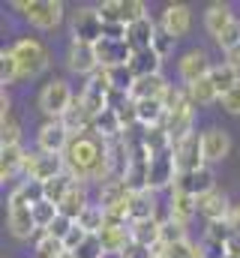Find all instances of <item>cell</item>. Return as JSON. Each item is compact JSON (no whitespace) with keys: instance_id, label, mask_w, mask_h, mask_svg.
<instances>
[{"instance_id":"1","label":"cell","mask_w":240,"mask_h":258,"mask_svg":"<svg viewBox=\"0 0 240 258\" xmlns=\"http://www.w3.org/2000/svg\"><path fill=\"white\" fill-rule=\"evenodd\" d=\"M108 153V144L96 135V132H81V135H72L66 153H63V162H66V174L72 180H93V171L96 165L102 162V156Z\"/></svg>"},{"instance_id":"2","label":"cell","mask_w":240,"mask_h":258,"mask_svg":"<svg viewBox=\"0 0 240 258\" xmlns=\"http://www.w3.org/2000/svg\"><path fill=\"white\" fill-rule=\"evenodd\" d=\"M162 102H165V123L162 126L168 129L171 144H180L183 138L192 135V111L195 108L186 99V90H177V87H168Z\"/></svg>"},{"instance_id":"3","label":"cell","mask_w":240,"mask_h":258,"mask_svg":"<svg viewBox=\"0 0 240 258\" xmlns=\"http://www.w3.org/2000/svg\"><path fill=\"white\" fill-rule=\"evenodd\" d=\"M204 27L207 33L216 39V45L222 51L240 45V21L231 15V9L225 3H210L207 12H204Z\"/></svg>"},{"instance_id":"4","label":"cell","mask_w":240,"mask_h":258,"mask_svg":"<svg viewBox=\"0 0 240 258\" xmlns=\"http://www.w3.org/2000/svg\"><path fill=\"white\" fill-rule=\"evenodd\" d=\"M6 204H9V207H6L9 231H12L18 240H30V237L39 231V225H36V219H33V201L27 198L24 186H15V189L9 192V201H6Z\"/></svg>"},{"instance_id":"5","label":"cell","mask_w":240,"mask_h":258,"mask_svg":"<svg viewBox=\"0 0 240 258\" xmlns=\"http://www.w3.org/2000/svg\"><path fill=\"white\" fill-rule=\"evenodd\" d=\"M9 51H12L15 63H18V75L21 78H36L48 66V51H45V45L39 39H18Z\"/></svg>"},{"instance_id":"6","label":"cell","mask_w":240,"mask_h":258,"mask_svg":"<svg viewBox=\"0 0 240 258\" xmlns=\"http://www.w3.org/2000/svg\"><path fill=\"white\" fill-rule=\"evenodd\" d=\"M15 9L24 12V18L39 30H54L63 21V3L60 0H15Z\"/></svg>"},{"instance_id":"7","label":"cell","mask_w":240,"mask_h":258,"mask_svg":"<svg viewBox=\"0 0 240 258\" xmlns=\"http://www.w3.org/2000/svg\"><path fill=\"white\" fill-rule=\"evenodd\" d=\"M24 174L27 180H36V183H48L60 174H66V162L60 153H42V150H33L24 156Z\"/></svg>"},{"instance_id":"8","label":"cell","mask_w":240,"mask_h":258,"mask_svg":"<svg viewBox=\"0 0 240 258\" xmlns=\"http://www.w3.org/2000/svg\"><path fill=\"white\" fill-rule=\"evenodd\" d=\"M72 99H75V93H72V87H69L63 78L48 81V84L39 90V108H42V114H45L48 120H60V117L69 111Z\"/></svg>"},{"instance_id":"9","label":"cell","mask_w":240,"mask_h":258,"mask_svg":"<svg viewBox=\"0 0 240 258\" xmlns=\"http://www.w3.org/2000/svg\"><path fill=\"white\" fill-rule=\"evenodd\" d=\"M96 12L105 27H129L144 18V3L141 0H105Z\"/></svg>"},{"instance_id":"10","label":"cell","mask_w":240,"mask_h":258,"mask_svg":"<svg viewBox=\"0 0 240 258\" xmlns=\"http://www.w3.org/2000/svg\"><path fill=\"white\" fill-rule=\"evenodd\" d=\"M177 180V159H174V147L162 150V153H153L150 162H147V189L150 192H159L165 186H174Z\"/></svg>"},{"instance_id":"11","label":"cell","mask_w":240,"mask_h":258,"mask_svg":"<svg viewBox=\"0 0 240 258\" xmlns=\"http://www.w3.org/2000/svg\"><path fill=\"white\" fill-rule=\"evenodd\" d=\"M72 39L75 42H87V45H96L105 39V24L99 18L96 9H78L75 18H72Z\"/></svg>"},{"instance_id":"12","label":"cell","mask_w":240,"mask_h":258,"mask_svg":"<svg viewBox=\"0 0 240 258\" xmlns=\"http://www.w3.org/2000/svg\"><path fill=\"white\" fill-rule=\"evenodd\" d=\"M69 141H72V135H69V129L63 126V120H45L39 126V132H36V144H39L42 153H60L63 156Z\"/></svg>"},{"instance_id":"13","label":"cell","mask_w":240,"mask_h":258,"mask_svg":"<svg viewBox=\"0 0 240 258\" xmlns=\"http://www.w3.org/2000/svg\"><path fill=\"white\" fill-rule=\"evenodd\" d=\"M66 66H69V72H75V75H93L96 69H99V60H96V45H87V42H69V48H66Z\"/></svg>"},{"instance_id":"14","label":"cell","mask_w":240,"mask_h":258,"mask_svg":"<svg viewBox=\"0 0 240 258\" xmlns=\"http://www.w3.org/2000/svg\"><path fill=\"white\" fill-rule=\"evenodd\" d=\"M174 159H177V174H186V171H195L204 162V153H201V135L192 132L189 138H183L180 144H174Z\"/></svg>"},{"instance_id":"15","label":"cell","mask_w":240,"mask_h":258,"mask_svg":"<svg viewBox=\"0 0 240 258\" xmlns=\"http://www.w3.org/2000/svg\"><path fill=\"white\" fill-rule=\"evenodd\" d=\"M96 60H99V69H117V66H126L132 60V48L126 45V39H102L96 42Z\"/></svg>"},{"instance_id":"16","label":"cell","mask_w":240,"mask_h":258,"mask_svg":"<svg viewBox=\"0 0 240 258\" xmlns=\"http://www.w3.org/2000/svg\"><path fill=\"white\" fill-rule=\"evenodd\" d=\"M171 189L186 192V195H192V198H201L204 192L216 189V183H213V171H210L207 165H201V168H195V171L177 174V180H174V186H171Z\"/></svg>"},{"instance_id":"17","label":"cell","mask_w":240,"mask_h":258,"mask_svg":"<svg viewBox=\"0 0 240 258\" xmlns=\"http://www.w3.org/2000/svg\"><path fill=\"white\" fill-rule=\"evenodd\" d=\"M177 69H180V78H183V81H186V87H189V84H195V81L207 78L213 66H210L207 54H204L201 48H192V51H186V54L180 57Z\"/></svg>"},{"instance_id":"18","label":"cell","mask_w":240,"mask_h":258,"mask_svg":"<svg viewBox=\"0 0 240 258\" xmlns=\"http://www.w3.org/2000/svg\"><path fill=\"white\" fill-rule=\"evenodd\" d=\"M231 150V138L225 129H204L201 132V153H204V162H222Z\"/></svg>"},{"instance_id":"19","label":"cell","mask_w":240,"mask_h":258,"mask_svg":"<svg viewBox=\"0 0 240 258\" xmlns=\"http://www.w3.org/2000/svg\"><path fill=\"white\" fill-rule=\"evenodd\" d=\"M159 27H162L168 36H174V39L186 36L189 27H192V12H189V6H183V3H171V6H165Z\"/></svg>"},{"instance_id":"20","label":"cell","mask_w":240,"mask_h":258,"mask_svg":"<svg viewBox=\"0 0 240 258\" xmlns=\"http://www.w3.org/2000/svg\"><path fill=\"white\" fill-rule=\"evenodd\" d=\"M198 213L207 219V222H216V219H228L231 216V204L222 189H210L198 198Z\"/></svg>"},{"instance_id":"21","label":"cell","mask_w":240,"mask_h":258,"mask_svg":"<svg viewBox=\"0 0 240 258\" xmlns=\"http://www.w3.org/2000/svg\"><path fill=\"white\" fill-rule=\"evenodd\" d=\"M156 30H159V24H156V21H150V18L144 15L141 21H135V24H129V27H126V45H129L132 51L153 48V36H156Z\"/></svg>"},{"instance_id":"22","label":"cell","mask_w":240,"mask_h":258,"mask_svg":"<svg viewBox=\"0 0 240 258\" xmlns=\"http://www.w3.org/2000/svg\"><path fill=\"white\" fill-rule=\"evenodd\" d=\"M129 234H132V243L144 246V249H159V240H162V219H141V222H132L129 225Z\"/></svg>"},{"instance_id":"23","label":"cell","mask_w":240,"mask_h":258,"mask_svg":"<svg viewBox=\"0 0 240 258\" xmlns=\"http://www.w3.org/2000/svg\"><path fill=\"white\" fill-rule=\"evenodd\" d=\"M99 243L105 249V255H120L129 243H132V234H129V225H105L99 234Z\"/></svg>"},{"instance_id":"24","label":"cell","mask_w":240,"mask_h":258,"mask_svg":"<svg viewBox=\"0 0 240 258\" xmlns=\"http://www.w3.org/2000/svg\"><path fill=\"white\" fill-rule=\"evenodd\" d=\"M168 87H171V84H168V81H165L162 75H150V78H135V84H132L129 96H132L135 102H141V99H162Z\"/></svg>"},{"instance_id":"25","label":"cell","mask_w":240,"mask_h":258,"mask_svg":"<svg viewBox=\"0 0 240 258\" xmlns=\"http://www.w3.org/2000/svg\"><path fill=\"white\" fill-rule=\"evenodd\" d=\"M60 120H63V126L69 129V135H81V132H90V126H93V117H90V111L84 108L81 96H75V99H72L69 111H66Z\"/></svg>"},{"instance_id":"26","label":"cell","mask_w":240,"mask_h":258,"mask_svg":"<svg viewBox=\"0 0 240 258\" xmlns=\"http://www.w3.org/2000/svg\"><path fill=\"white\" fill-rule=\"evenodd\" d=\"M198 213V198L186 192H177L171 189V201H168V219H174L180 225H189V219Z\"/></svg>"},{"instance_id":"27","label":"cell","mask_w":240,"mask_h":258,"mask_svg":"<svg viewBox=\"0 0 240 258\" xmlns=\"http://www.w3.org/2000/svg\"><path fill=\"white\" fill-rule=\"evenodd\" d=\"M129 72L135 78H150V75H159V66L162 57L153 51V48H144V51H132V60H129Z\"/></svg>"},{"instance_id":"28","label":"cell","mask_w":240,"mask_h":258,"mask_svg":"<svg viewBox=\"0 0 240 258\" xmlns=\"http://www.w3.org/2000/svg\"><path fill=\"white\" fill-rule=\"evenodd\" d=\"M141 219H156V195L150 189L129 195V222H141Z\"/></svg>"},{"instance_id":"29","label":"cell","mask_w":240,"mask_h":258,"mask_svg":"<svg viewBox=\"0 0 240 258\" xmlns=\"http://www.w3.org/2000/svg\"><path fill=\"white\" fill-rule=\"evenodd\" d=\"M135 114H138V123L144 129L162 126L165 123V102L162 99H141V102H135Z\"/></svg>"},{"instance_id":"30","label":"cell","mask_w":240,"mask_h":258,"mask_svg":"<svg viewBox=\"0 0 240 258\" xmlns=\"http://www.w3.org/2000/svg\"><path fill=\"white\" fill-rule=\"evenodd\" d=\"M24 150L21 144H9V147H0V180H12L18 171H24Z\"/></svg>"},{"instance_id":"31","label":"cell","mask_w":240,"mask_h":258,"mask_svg":"<svg viewBox=\"0 0 240 258\" xmlns=\"http://www.w3.org/2000/svg\"><path fill=\"white\" fill-rule=\"evenodd\" d=\"M90 207V201H87V189L81 186V183H75L72 186V192L63 198V204H60V213L66 216V219H72V222H78L81 216H84V210Z\"/></svg>"},{"instance_id":"32","label":"cell","mask_w":240,"mask_h":258,"mask_svg":"<svg viewBox=\"0 0 240 258\" xmlns=\"http://www.w3.org/2000/svg\"><path fill=\"white\" fill-rule=\"evenodd\" d=\"M186 99L192 102V108L216 102V99H219V93H216V87H213L210 75H207V78H201V81H195V84H189V87H186Z\"/></svg>"},{"instance_id":"33","label":"cell","mask_w":240,"mask_h":258,"mask_svg":"<svg viewBox=\"0 0 240 258\" xmlns=\"http://www.w3.org/2000/svg\"><path fill=\"white\" fill-rule=\"evenodd\" d=\"M210 81H213V87H216V93H219V99L228 93V90H234L240 84V72H234L228 63H219L210 69Z\"/></svg>"},{"instance_id":"34","label":"cell","mask_w":240,"mask_h":258,"mask_svg":"<svg viewBox=\"0 0 240 258\" xmlns=\"http://www.w3.org/2000/svg\"><path fill=\"white\" fill-rule=\"evenodd\" d=\"M72 186H75V180L69 177V174H60L54 180H48V183H42V189H45V201H51V204H63V198L72 192Z\"/></svg>"},{"instance_id":"35","label":"cell","mask_w":240,"mask_h":258,"mask_svg":"<svg viewBox=\"0 0 240 258\" xmlns=\"http://www.w3.org/2000/svg\"><path fill=\"white\" fill-rule=\"evenodd\" d=\"M207 240H216V243H225L231 246V237H234V225H231V216L228 219H216V222H207V231H204Z\"/></svg>"},{"instance_id":"36","label":"cell","mask_w":240,"mask_h":258,"mask_svg":"<svg viewBox=\"0 0 240 258\" xmlns=\"http://www.w3.org/2000/svg\"><path fill=\"white\" fill-rule=\"evenodd\" d=\"M63 255H66L63 240L51 237V234H45V231H39V240H36V258H63Z\"/></svg>"},{"instance_id":"37","label":"cell","mask_w":240,"mask_h":258,"mask_svg":"<svg viewBox=\"0 0 240 258\" xmlns=\"http://www.w3.org/2000/svg\"><path fill=\"white\" fill-rule=\"evenodd\" d=\"M78 225H81L87 234H99V231L105 228V210H102L99 204H90V207L84 210V216L78 219Z\"/></svg>"},{"instance_id":"38","label":"cell","mask_w":240,"mask_h":258,"mask_svg":"<svg viewBox=\"0 0 240 258\" xmlns=\"http://www.w3.org/2000/svg\"><path fill=\"white\" fill-rule=\"evenodd\" d=\"M186 240V225H180L174 219H162V240H159V246L165 249V246H174V243H183Z\"/></svg>"},{"instance_id":"39","label":"cell","mask_w":240,"mask_h":258,"mask_svg":"<svg viewBox=\"0 0 240 258\" xmlns=\"http://www.w3.org/2000/svg\"><path fill=\"white\" fill-rule=\"evenodd\" d=\"M159 255L162 258H204L201 252V246H195V243H189V240H183V243H174V246H159Z\"/></svg>"},{"instance_id":"40","label":"cell","mask_w":240,"mask_h":258,"mask_svg":"<svg viewBox=\"0 0 240 258\" xmlns=\"http://www.w3.org/2000/svg\"><path fill=\"white\" fill-rule=\"evenodd\" d=\"M0 78H3V87H6V84H15V81L21 78V75H18V63H15V57H12L9 48L0 51Z\"/></svg>"},{"instance_id":"41","label":"cell","mask_w":240,"mask_h":258,"mask_svg":"<svg viewBox=\"0 0 240 258\" xmlns=\"http://www.w3.org/2000/svg\"><path fill=\"white\" fill-rule=\"evenodd\" d=\"M21 138V129H18V120L9 114V117H0V147H9V144H18Z\"/></svg>"},{"instance_id":"42","label":"cell","mask_w":240,"mask_h":258,"mask_svg":"<svg viewBox=\"0 0 240 258\" xmlns=\"http://www.w3.org/2000/svg\"><path fill=\"white\" fill-rule=\"evenodd\" d=\"M75 258H105V249H102V243H99V237L96 234H90L75 252H72Z\"/></svg>"},{"instance_id":"43","label":"cell","mask_w":240,"mask_h":258,"mask_svg":"<svg viewBox=\"0 0 240 258\" xmlns=\"http://www.w3.org/2000/svg\"><path fill=\"white\" fill-rule=\"evenodd\" d=\"M72 225H75L72 219H66L63 213H57V219H54V222L45 228V234H51V237H57V240H66V234L72 231Z\"/></svg>"},{"instance_id":"44","label":"cell","mask_w":240,"mask_h":258,"mask_svg":"<svg viewBox=\"0 0 240 258\" xmlns=\"http://www.w3.org/2000/svg\"><path fill=\"white\" fill-rule=\"evenodd\" d=\"M171 48H174V36H168L162 27L156 30V36H153V51L159 54V57H168L171 54Z\"/></svg>"},{"instance_id":"45","label":"cell","mask_w":240,"mask_h":258,"mask_svg":"<svg viewBox=\"0 0 240 258\" xmlns=\"http://www.w3.org/2000/svg\"><path fill=\"white\" fill-rule=\"evenodd\" d=\"M87 237H90V234H87V231H84V228H81V225L75 222V225H72V231H69V234H66V240H63L66 252H75V249H78V246H81V243H84Z\"/></svg>"},{"instance_id":"46","label":"cell","mask_w":240,"mask_h":258,"mask_svg":"<svg viewBox=\"0 0 240 258\" xmlns=\"http://www.w3.org/2000/svg\"><path fill=\"white\" fill-rule=\"evenodd\" d=\"M219 102H222V108H225L228 114H240V84L234 87V90H228Z\"/></svg>"},{"instance_id":"47","label":"cell","mask_w":240,"mask_h":258,"mask_svg":"<svg viewBox=\"0 0 240 258\" xmlns=\"http://www.w3.org/2000/svg\"><path fill=\"white\" fill-rule=\"evenodd\" d=\"M231 225H234V237H231V255H240V204L231 210Z\"/></svg>"},{"instance_id":"48","label":"cell","mask_w":240,"mask_h":258,"mask_svg":"<svg viewBox=\"0 0 240 258\" xmlns=\"http://www.w3.org/2000/svg\"><path fill=\"white\" fill-rule=\"evenodd\" d=\"M225 63L231 66L234 72H240V45H234V48H228V51H225Z\"/></svg>"},{"instance_id":"49","label":"cell","mask_w":240,"mask_h":258,"mask_svg":"<svg viewBox=\"0 0 240 258\" xmlns=\"http://www.w3.org/2000/svg\"><path fill=\"white\" fill-rule=\"evenodd\" d=\"M63 258H75V255H72V252H66V255H63Z\"/></svg>"},{"instance_id":"50","label":"cell","mask_w":240,"mask_h":258,"mask_svg":"<svg viewBox=\"0 0 240 258\" xmlns=\"http://www.w3.org/2000/svg\"><path fill=\"white\" fill-rule=\"evenodd\" d=\"M228 258H240V255H228Z\"/></svg>"}]
</instances>
